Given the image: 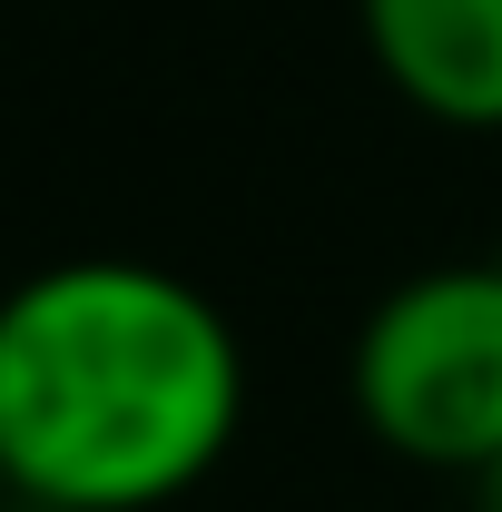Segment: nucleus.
<instances>
[{"label": "nucleus", "mask_w": 502, "mask_h": 512, "mask_svg": "<svg viewBox=\"0 0 502 512\" xmlns=\"http://www.w3.org/2000/svg\"><path fill=\"white\" fill-rule=\"evenodd\" d=\"M355 414L424 473H483L502 453V266H424L355 335Z\"/></svg>", "instance_id": "f03ea898"}, {"label": "nucleus", "mask_w": 502, "mask_h": 512, "mask_svg": "<svg viewBox=\"0 0 502 512\" xmlns=\"http://www.w3.org/2000/svg\"><path fill=\"white\" fill-rule=\"evenodd\" d=\"M473 512H502V453L483 463V473H473Z\"/></svg>", "instance_id": "20e7f679"}, {"label": "nucleus", "mask_w": 502, "mask_h": 512, "mask_svg": "<svg viewBox=\"0 0 502 512\" xmlns=\"http://www.w3.org/2000/svg\"><path fill=\"white\" fill-rule=\"evenodd\" d=\"M355 20L404 109L502 128V0H355Z\"/></svg>", "instance_id": "7ed1b4c3"}, {"label": "nucleus", "mask_w": 502, "mask_h": 512, "mask_svg": "<svg viewBox=\"0 0 502 512\" xmlns=\"http://www.w3.org/2000/svg\"><path fill=\"white\" fill-rule=\"evenodd\" d=\"M10 503H20V493H10V473H0V512H10Z\"/></svg>", "instance_id": "39448f33"}, {"label": "nucleus", "mask_w": 502, "mask_h": 512, "mask_svg": "<svg viewBox=\"0 0 502 512\" xmlns=\"http://www.w3.org/2000/svg\"><path fill=\"white\" fill-rule=\"evenodd\" d=\"M247 414L217 296L138 256H69L0 296V473L30 512H158Z\"/></svg>", "instance_id": "f257e3e1"}]
</instances>
